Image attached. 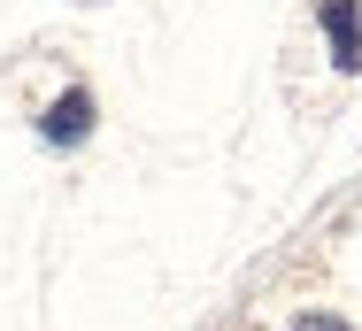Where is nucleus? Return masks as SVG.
Wrapping results in <instances>:
<instances>
[{"label": "nucleus", "instance_id": "1", "mask_svg": "<svg viewBox=\"0 0 362 331\" xmlns=\"http://www.w3.org/2000/svg\"><path fill=\"white\" fill-rule=\"evenodd\" d=\"M316 23H324V39H332V62L355 69L362 62V0H316Z\"/></svg>", "mask_w": 362, "mask_h": 331}, {"label": "nucleus", "instance_id": "2", "mask_svg": "<svg viewBox=\"0 0 362 331\" xmlns=\"http://www.w3.org/2000/svg\"><path fill=\"white\" fill-rule=\"evenodd\" d=\"M39 132L54 139V146H77V139L93 132V93H62V100L47 108V124H39Z\"/></svg>", "mask_w": 362, "mask_h": 331}, {"label": "nucleus", "instance_id": "3", "mask_svg": "<svg viewBox=\"0 0 362 331\" xmlns=\"http://www.w3.org/2000/svg\"><path fill=\"white\" fill-rule=\"evenodd\" d=\"M293 331H347L339 316H324V308H308V316H293Z\"/></svg>", "mask_w": 362, "mask_h": 331}]
</instances>
